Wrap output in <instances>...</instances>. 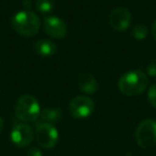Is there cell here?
I'll list each match as a JSON object with an SVG mask.
<instances>
[{"mask_svg":"<svg viewBox=\"0 0 156 156\" xmlns=\"http://www.w3.org/2000/svg\"><path fill=\"white\" fill-rule=\"evenodd\" d=\"M35 140L41 147L50 150L56 147L59 140V133L52 124L40 123L35 129Z\"/></svg>","mask_w":156,"mask_h":156,"instance_id":"5b68a950","label":"cell"},{"mask_svg":"<svg viewBox=\"0 0 156 156\" xmlns=\"http://www.w3.org/2000/svg\"><path fill=\"white\" fill-rule=\"evenodd\" d=\"M130 33H132L133 37L136 40H144L145 37H147V33H149V30H147V26L143 24H137L135 25L134 27H133L132 31H130Z\"/></svg>","mask_w":156,"mask_h":156,"instance_id":"5bb4252c","label":"cell"},{"mask_svg":"<svg viewBox=\"0 0 156 156\" xmlns=\"http://www.w3.org/2000/svg\"><path fill=\"white\" fill-rule=\"evenodd\" d=\"M151 33H152V37H153V39L156 41V20L153 22V24H152V27H151Z\"/></svg>","mask_w":156,"mask_h":156,"instance_id":"ac0fdd59","label":"cell"},{"mask_svg":"<svg viewBox=\"0 0 156 156\" xmlns=\"http://www.w3.org/2000/svg\"><path fill=\"white\" fill-rule=\"evenodd\" d=\"M3 126H5V123H3V120H2V118L0 117V133L2 132V129H3Z\"/></svg>","mask_w":156,"mask_h":156,"instance_id":"d6986e66","label":"cell"},{"mask_svg":"<svg viewBox=\"0 0 156 156\" xmlns=\"http://www.w3.org/2000/svg\"><path fill=\"white\" fill-rule=\"evenodd\" d=\"M11 141L18 147H26L31 144L34 139V132L32 127L26 123L17 124L13 127L10 135Z\"/></svg>","mask_w":156,"mask_h":156,"instance_id":"52a82bcc","label":"cell"},{"mask_svg":"<svg viewBox=\"0 0 156 156\" xmlns=\"http://www.w3.org/2000/svg\"><path fill=\"white\" fill-rule=\"evenodd\" d=\"M147 75L151 76V77H156V61L151 62L147 67Z\"/></svg>","mask_w":156,"mask_h":156,"instance_id":"e0dca14e","label":"cell"},{"mask_svg":"<svg viewBox=\"0 0 156 156\" xmlns=\"http://www.w3.org/2000/svg\"><path fill=\"white\" fill-rule=\"evenodd\" d=\"M95 103L87 95H78L69 104V111L75 119H86L93 113Z\"/></svg>","mask_w":156,"mask_h":156,"instance_id":"8992f818","label":"cell"},{"mask_svg":"<svg viewBox=\"0 0 156 156\" xmlns=\"http://www.w3.org/2000/svg\"><path fill=\"white\" fill-rule=\"evenodd\" d=\"M78 88L87 94H93L98 91V83L96 78L90 73H83L77 78Z\"/></svg>","mask_w":156,"mask_h":156,"instance_id":"30bf717a","label":"cell"},{"mask_svg":"<svg viewBox=\"0 0 156 156\" xmlns=\"http://www.w3.org/2000/svg\"><path fill=\"white\" fill-rule=\"evenodd\" d=\"M34 8L37 11L42 14H48L55 9L54 0H37L34 3Z\"/></svg>","mask_w":156,"mask_h":156,"instance_id":"4fadbf2b","label":"cell"},{"mask_svg":"<svg viewBox=\"0 0 156 156\" xmlns=\"http://www.w3.org/2000/svg\"><path fill=\"white\" fill-rule=\"evenodd\" d=\"M33 50L39 56L47 58V57H51L56 54L57 45L50 40L42 39L33 44Z\"/></svg>","mask_w":156,"mask_h":156,"instance_id":"8fae6325","label":"cell"},{"mask_svg":"<svg viewBox=\"0 0 156 156\" xmlns=\"http://www.w3.org/2000/svg\"><path fill=\"white\" fill-rule=\"evenodd\" d=\"M43 28L46 34L54 39H63L67 33V26L61 18L48 15L43 18Z\"/></svg>","mask_w":156,"mask_h":156,"instance_id":"ba28073f","label":"cell"},{"mask_svg":"<svg viewBox=\"0 0 156 156\" xmlns=\"http://www.w3.org/2000/svg\"><path fill=\"white\" fill-rule=\"evenodd\" d=\"M147 100H149L151 106L156 109V83L150 87L149 91H147Z\"/></svg>","mask_w":156,"mask_h":156,"instance_id":"9a60e30c","label":"cell"},{"mask_svg":"<svg viewBox=\"0 0 156 156\" xmlns=\"http://www.w3.org/2000/svg\"><path fill=\"white\" fill-rule=\"evenodd\" d=\"M61 118H62V111L57 107H45L40 113L42 123L54 124L60 121Z\"/></svg>","mask_w":156,"mask_h":156,"instance_id":"7c38bea8","label":"cell"},{"mask_svg":"<svg viewBox=\"0 0 156 156\" xmlns=\"http://www.w3.org/2000/svg\"><path fill=\"white\" fill-rule=\"evenodd\" d=\"M25 156H43V153H42L40 147H32L27 150L26 153H25Z\"/></svg>","mask_w":156,"mask_h":156,"instance_id":"2e32d148","label":"cell"},{"mask_svg":"<svg viewBox=\"0 0 156 156\" xmlns=\"http://www.w3.org/2000/svg\"><path fill=\"white\" fill-rule=\"evenodd\" d=\"M132 23V14L126 8L117 7L110 12L109 24L115 31H125Z\"/></svg>","mask_w":156,"mask_h":156,"instance_id":"9c48e42d","label":"cell"},{"mask_svg":"<svg viewBox=\"0 0 156 156\" xmlns=\"http://www.w3.org/2000/svg\"><path fill=\"white\" fill-rule=\"evenodd\" d=\"M14 112L16 117L25 123L35 122L41 113L39 101L31 94H25L17 100L14 107Z\"/></svg>","mask_w":156,"mask_h":156,"instance_id":"3957f363","label":"cell"},{"mask_svg":"<svg viewBox=\"0 0 156 156\" xmlns=\"http://www.w3.org/2000/svg\"><path fill=\"white\" fill-rule=\"evenodd\" d=\"M11 25L15 32L22 37H34L40 30L41 20L34 12L30 10L18 11L12 16Z\"/></svg>","mask_w":156,"mask_h":156,"instance_id":"7a4b0ae2","label":"cell"},{"mask_svg":"<svg viewBox=\"0 0 156 156\" xmlns=\"http://www.w3.org/2000/svg\"><path fill=\"white\" fill-rule=\"evenodd\" d=\"M149 86V79L144 72L140 69H133L126 72L118 81L120 92L126 96H137L142 94Z\"/></svg>","mask_w":156,"mask_h":156,"instance_id":"6da1fadb","label":"cell"},{"mask_svg":"<svg viewBox=\"0 0 156 156\" xmlns=\"http://www.w3.org/2000/svg\"><path fill=\"white\" fill-rule=\"evenodd\" d=\"M135 140L141 149H150L156 144V120L145 119L139 123L135 133Z\"/></svg>","mask_w":156,"mask_h":156,"instance_id":"277c9868","label":"cell"}]
</instances>
